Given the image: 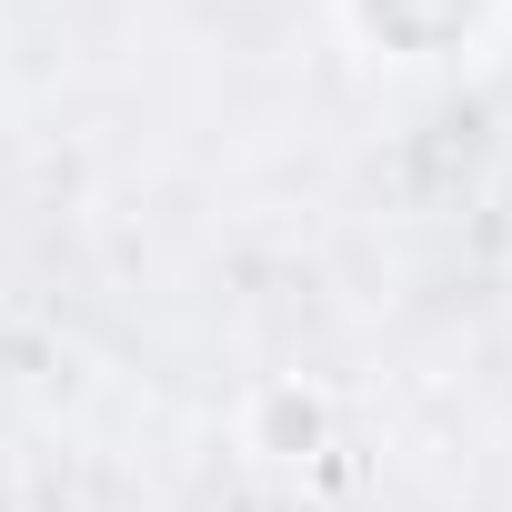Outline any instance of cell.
Instances as JSON below:
<instances>
[{"mask_svg":"<svg viewBox=\"0 0 512 512\" xmlns=\"http://www.w3.org/2000/svg\"><path fill=\"white\" fill-rule=\"evenodd\" d=\"M241 452L262 462V472H312L322 452H332V432H342V412H332V392L322 382H302V372H272V382H251L241 392Z\"/></svg>","mask_w":512,"mask_h":512,"instance_id":"cell-1","label":"cell"}]
</instances>
